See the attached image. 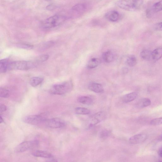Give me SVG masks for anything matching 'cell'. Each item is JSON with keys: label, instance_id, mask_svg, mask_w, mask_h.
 <instances>
[{"label": "cell", "instance_id": "6da1fadb", "mask_svg": "<svg viewBox=\"0 0 162 162\" xmlns=\"http://www.w3.org/2000/svg\"><path fill=\"white\" fill-rule=\"evenodd\" d=\"M143 3V0H121L117 2L116 5L125 10L135 12L141 9Z\"/></svg>", "mask_w": 162, "mask_h": 162}, {"label": "cell", "instance_id": "7a4b0ae2", "mask_svg": "<svg viewBox=\"0 0 162 162\" xmlns=\"http://www.w3.org/2000/svg\"><path fill=\"white\" fill-rule=\"evenodd\" d=\"M73 88V84L72 81L69 80L53 85L50 89V92L53 94L61 95L70 92Z\"/></svg>", "mask_w": 162, "mask_h": 162}, {"label": "cell", "instance_id": "3957f363", "mask_svg": "<svg viewBox=\"0 0 162 162\" xmlns=\"http://www.w3.org/2000/svg\"><path fill=\"white\" fill-rule=\"evenodd\" d=\"M66 19V17L64 16L54 15L43 22L41 24V26L42 28L45 29L55 28L62 24Z\"/></svg>", "mask_w": 162, "mask_h": 162}, {"label": "cell", "instance_id": "277c9868", "mask_svg": "<svg viewBox=\"0 0 162 162\" xmlns=\"http://www.w3.org/2000/svg\"><path fill=\"white\" fill-rule=\"evenodd\" d=\"M36 64L31 61H16L9 63L8 70H28L36 66Z\"/></svg>", "mask_w": 162, "mask_h": 162}, {"label": "cell", "instance_id": "5b68a950", "mask_svg": "<svg viewBox=\"0 0 162 162\" xmlns=\"http://www.w3.org/2000/svg\"><path fill=\"white\" fill-rule=\"evenodd\" d=\"M38 144L37 141H26L22 143L15 148V150L16 152L21 153L34 148Z\"/></svg>", "mask_w": 162, "mask_h": 162}, {"label": "cell", "instance_id": "8992f818", "mask_svg": "<svg viewBox=\"0 0 162 162\" xmlns=\"http://www.w3.org/2000/svg\"><path fill=\"white\" fill-rule=\"evenodd\" d=\"M46 118L41 115H31L25 117L23 121L25 123L32 125L44 124Z\"/></svg>", "mask_w": 162, "mask_h": 162}, {"label": "cell", "instance_id": "52a82bcc", "mask_svg": "<svg viewBox=\"0 0 162 162\" xmlns=\"http://www.w3.org/2000/svg\"><path fill=\"white\" fill-rule=\"evenodd\" d=\"M44 124L47 127L54 128L62 127L65 125L66 123L63 120L59 118H54L47 119Z\"/></svg>", "mask_w": 162, "mask_h": 162}, {"label": "cell", "instance_id": "ba28073f", "mask_svg": "<svg viewBox=\"0 0 162 162\" xmlns=\"http://www.w3.org/2000/svg\"><path fill=\"white\" fill-rule=\"evenodd\" d=\"M146 134H140L132 136L129 140V143L132 144H138L144 142L147 139Z\"/></svg>", "mask_w": 162, "mask_h": 162}, {"label": "cell", "instance_id": "9c48e42d", "mask_svg": "<svg viewBox=\"0 0 162 162\" xmlns=\"http://www.w3.org/2000/svg\"><path fill=\"white\" fill-rule=\"evenodd\" d=\"M162 10V1L155 3L150 8L147 10L146 15L147 17L150 18L152 14Z\"/></svg>", "mask_w": 162, "mask_h": 162}, {"label": "cell", "instance_id": "30bf717a", "mask_svg": "<svg viewBox=\"0 0 162 162\" xmlns=\"http://www.w3.org/2000/svg\"><path fill=\"white\" fill-rule=\"evenodd\" d=\"M105 113L102 112H100L95 114L92 117L90 127H92L101 122L105 118Z\"/></svg>", "mask_w": 162, "mask_h": 162}, {"label": "cell", "instance_id": "8fae6325", "mask_svg": "<svg viewBox=\"0 0 162 162\" xmlns=\"http://www.w3.org/2000/svg\"><path fill=\"white\" fill-rule=\"evenodd\" d=\"M105 18L112 22H116L120 18V15L115 10H111L107 13L105 15Z\"/></svg>", "mask_w": 162, "mask_h": 162}, {"label": "cell", "instance_id": "7c38bea8", "mask_svg": "<svg viewBox=\"0 0 162 162\" xmlns=\"http://www.w3.org/2000/svg\"><path fill=\"white\" fill-rule=\"evenodd\" d=\"M88 88L91 91L97 93H101L104 92L102 85L98 83H91L89 85Z\"/></svg>", "mask_w": 162, "mask_h": 162}, {"label": "cell", "instance_id": "4fadbf2b", "mask_svg": "<svg viewBox=\"0 0 162 162\" xmlns=\"http://www.w3.org/2000/svg\"><path fill=\"white\" fill-rule=\"evenodd\" d=\"M32 154L35 157L45 158H50L53 157V156L51 153L42 150H36Z\"/></svg>", "mask_w": 162, "mask_h": 162}, {"label": "cell", "instance_id": "5bb4252c", "mask_svg": "<svg viewBox=\"0 0 162 162\" xmlns=\"http://www.w3.org/2000/svg\"><path fill=\"white\" fill-rule=\"evenodd\" d=\"M102 58L106 63H110L114 60L115 55L111 50H108L104 52L102 55Z\"/></svg>", "mask_w": 162, "mask_h": 162}, {"label": "cell", "instance_id": "9a60e30c", "mask_svg": "<svg viewBox=\"0 0 162 162\" xmlns=\"http://www.w3.org/2000/svg\"><path fill=\"white\" fill-rule=\"evenodd\" d=\"M137 94L136 93H131L124 96L122 100L123 102L128 103L135 100L137 98Z\"/></svg>", "mask_w": 162, "mask_h": 162}, {"label": "cell", "instance_id": "2e32d148", "mask_svg": "<svg viewBox=\"0 0 162 162\" xmlns=\"http://www.w3.org/2000/svg\"><path fill=\"white\" fill-rule=\"evenodd\" d=\"M140 56L144 60L147 61H150L153 60L152 52L148 50H144L142 51Z\"/></svg>", "mask_w": 162, "mask_h": 162}, {"label": "cell", "instance_id": "e0dca14e", "mask_svg": "<svg viewBox=\"0 0 162 162\" xmlns=\"http://www.w3.org/2000/svg\"><path fill=\"white\" fill-rule=\"evenodd\" d=\"M101 60L98 58H93L90 59L87 64V67L90 69H92L98 67L101 63Z\"/></svg>", "mask_w": 162, "mask_h": 162}, {"label": "cell", "instance_id": "ac0fdd59", "mask_svg": "<svg viewBox=\"0 0 162 162\" xmlns=\"http://www.w3.org/2000/svg\"><path fill=\"white\" fill-rule=\"evenodd\" d=\"M152 102L150 100L147 98H143L140 100L137 103V106L140 109L149 106Z\"/></svg>", "mask_w": 162, "mask_h": 162}, {"label": "cell", "instance_id": "d6986e66", "mask_svg": "<svg viewBox=\"0 0 162 162\" xmlns=\"http://www.w3.org/2000/svg\"><path fill=\"white\" fill-rule=\"evenodd\" d=\"M44 79L39 77H35L31 78L30 81V85L33 87H36L41 84Z\"/></svg>", "mask_w": 162, "mask_h": 162}, {"label": "cell", "instance_id": "ffe728a7", "mask_svg": "<svg viewBox=\"0 0 162 162\" xmlns=\"http://www.w3.org/2000/svg\"><path fill=\"white\" fill-rule=\"evenodd\" d=\"M153 60L157 61L162 57V47H159L152 51Z\"/></svg>", "mask_w": 162, "mask_h": 162}, {"label": "cell", "instance_id": "44dd1931", "mask_svg": "<svg viewBox=\"0 0 162 162\" xmlns=\"http://www.w3.org/2000/svg\"><path fill=\"white\" fill-rule=\"evenodd\" d=\"M78 101L82 104L86 105H90L93 102V100L90 97L88 96H81L78 98Z\"/></svg>", "mask_w": 162, "mask_h": 162}, {"label": "cell", "instance_id": "7402d4cb", "mask_svg": "<svg viewBox=\"0 0 162 162\" xmlns=\"http://www.w3.org/2000/svg\"><path fill=\"white\" fill-rule=\"evenodd\" d=\"M9 62L6 59L1 60L0 62V70L1 73H6L8 70V64Z\"/></svg>", "mask_w": 162, "mask_h": 162}, {"label": "cell", "instance_id": "603a6c76", "mask_svg": "<svg viewBox=\"0 0 162 162\" xmlns=\"http://www.w3.org/2000/svg\"><path fill=\"white\" fill-rule=\"evenodd\" d=\"M126 62L127 65L128 67H133L136 65L137 60L134 56L132 55L128 57Z\"/></svg>", "mask_w": 162, "mask_h": 162}, {"label": "cell", "instance_id": "cb8c5ba5", "mask_svg": "<svg viewBox=\"0 0 162 162\" xmlns=\"http://www.w3.org/2000/svg\"><path fill=\"white\" fill-rule=\"evenodd\" d=\"M75 112L77 114L86 115L90 113V111L85 108L78 107L75 109Z\"/></svg>", "mask_w": 162, "mask_h": 162}, {"label": "cell", "instance_id": "d4e9b609", "mask_svg": "<svg viewBox=\"0 0 162 162\" xmlns=\"http://www.w3.org/2000/svg\"><path fill=\"white\" fill-rule=\"evenodd\" d=\"M86 8V6L83 4H79L75 5L72 8L73 10L78 13H81L84 11Z\"/></svg>", "mask_w": 162, "mask_h": 162}, {"label": "cell", "instance_id": "484cf974", "mask_svg": "<svg viewBox=\"0 0 162 162\" xmlns=\"http://www.w3.org/2000/svg\"><path fill=\"white\" fill-rule=\"evenodd\" d=\"M55 44L54 42L53 41H49L43 43L41 46V50H45L52 46Z\"/></svg>", "mask_w": 162, "mask_h": 162}, {"label": "cell", "instance_id": "4316f807", "mask_svg": "<svg viewBox=\"0 0 162 162\" xmlns=\"http://www.w3.org/2000/svg\"><path fill=\"white\" fill-rule=\"evenodd\" d=\"M10 92L9 91L4 88L0 89V96L2 98H7L9 97Z\"/></svg>", "mask_w": 162, "mask_h": 162}, {"label": "cell", "instance_id": "83f0119b", "mask_svg": "<svg viewBox=\"0 0 162 162\" xmlns=\"http://www.w3.org/2000/svg\"><path fill=\"white\" fill-rule=\"evenodd\" d=\"M150 124L153 126H157L162 124V117L154 119L150 121Z\"/></svg>", "mask_w": 162, "mask_h": 162}, {"label": "cell", "instance_id": "f1b7e54d", "mask_svg": "<svg viewBox=\"0 0 162 162\" xmlns=\"http://www.w3.org/2000/svg\"><path fill=\"white\" fill-rule=\"evenodd\" d=\"M18 47L21 48L26 49H31L34 48V46L30 44H25V43H20V44H18Z\"/></svg>", "mask_w": 162, "mask_h": 162}, {"label": "cell", "instance_id": "f546056e", "mask_svg": "<svg viewBox=\"0 0 162 162\" xmlns=\"http://www.w3.org/2000/svg\"><path fill=\"white\" fill-rule=\"evenodd\" d=\"M110 132L107 130H105L102 131L100 134V137L103 139H105L110 135Z\"/></svg>", "mask_w": 162, "mask_h": 162}, {"label": "cell", "instance_id": "4dcf8cb0", "mask_svg": "<svg viewBox=\"0 0 162 162\" xmlns=\"http://www.w3.org/2000/svg\"><path fill=\"white\" fill-rule=\"evenodd\" d=\"M49 56L48 55H44L40 56L37 59V61L39 62H44L48 60Z\"/></svg>", "mask_w": 162, "mask_h": 162}, {"label": "cell", "instance_id": "1f68e13d", "mask_svg": "<svg viewBox=\"0 0 162 162\" xmlns=\"http://www.w3.org/2000/svg\"><path fill=\"white\" fill-rule=\"evenodd\" d=\"M7 108L6 106L4 104H1L0 105V112L1 113H3L6 111Z\"/></svg>", "mask_w": 162, "mask_h": 162}, {"label": "cell", "instance_id": "d6a6232c", "mask_svg": "<svg viewBox=\"0 0 162 162\" xmlns=\"http://www.w3.org/2000/svg\"><path fill=\"white\" fill-rule=\"evenodd\" d=\"M156 30L162 31V22L156 24L155 27Z\"/></svg>", "mask_w": 162, "mask_h": 162}, {"label": "cell", "instance_id": "836d02e7", "mask_svg": "<svg viewBox=\"0 0 162 162\" xmlns=\"http://www.w3.org/2000/svg\"><path fill=\"white\" fill-rule=\"evenodd\" d=\"M158 154L159 156L162 159V146L159 150Z\"/></svg>", "mask_w": 162, "mask_h": 162}, {"label": "cell", "instance_id": "e575fe53", "mask_svg": "<svg viewBox=\"0 0 162 162\" xmlns=\"http://www.w3.org/2000/svg\"><path fill=\"white\" fill-rule=\"evenodd\" d=\"M4 122V121L3 120V118L2 117V116H1V121H0V123H1V124H2V123H3Z\"/></svg>", "mask_w": 162, "mask_h": 162}, {"label": "cell", "instance_id": "d590c367", "mask_svg": "<svg viewBox=\"0 0 162 162\" xmlns=\"http://www.w3.org/2000/svg\"><path fill=\"white\" fill-rule=\"evenodd\" d=\"M47 1H50V0H47Z\"/></svg>", "mask_w": 162, "mask_h": 162}]
</instances>
